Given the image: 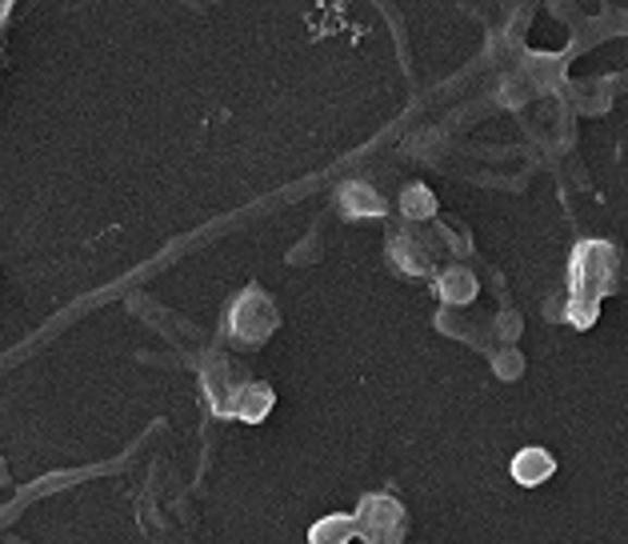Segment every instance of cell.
Masks as SVG:
<instances>
[{
	"label": "cell",
	"instance_id": "cell-12",
	"mask_svg": "<svg viewBox=\"0 0 628 544\" xmlns=\"http://www.w3.org/2000/svg\"><path fill=\"white\" fill-rule=\"evenodd\" d=\"M9 13H13V4H9V0H0V25L9 21Z\"/></svg>",
	"mask_w": 628,
	"mask_h": 544
},
{
	"label": "cell",
	"instance_id": "cell-10",
	"mask_svg": "<svg viewBox=\"0 0 628 544\" xmlns=\"http://www.w3.org/2000/svg\"><path fill=\"white\" fill-rule=\"evenodd\" d=\"M357 536V520L348 512H333V517H321L312 529H308V544H348Z\"/></svg>",
	"mask_w": 628,
	"mask_h": 544
},
{
	"label": "cell",
	"instance_id": "cell-1",
	"mask_svg": "<svg viewBox=\"0 0 628 544\" xmlns=\"http://www.w3.org/2000/svg\"><path fill=\"white\" fill-rule=\"evenodd\" d=\"M616 245L608 240H580L568 260V324L572 329H592L601 300L608 297L616 276Z\"/></svg>",
	"mask_w": 628,
	"mask_h": 544
},
{
	"label": "cell",
	"instance_id": "cell-11",
	"mask_svg": "<svg viewBox=\"0 0 628 544\" xmlns=\"http://www.w3.org/2000/svg\"><path fill=\"white\" fill-rule=\"evenodd\" d=\"M436 209H441V205H436L429 185H408L405 193H401V212H405V221H412V224L432 221Z\"/></svg>",
	"mask_w": 628,
	"mask_h": 544
},
{
	"label": "cell",
	"instance_id": "cell-6",
	"mask_svg": "<svg viewBox=\"0 0 628 544\" xmlns=\"http://www.w3.org/2000/svg\"><path fill=\"white\" fill-rule=\"evenodd\" d=\"M336 209L345 212L348 221H372L389 212V200L369 185V181H345L336 188Z\"/></svg>",
	"mask_w": 628,
	"mask_h": 544
},
{
	"label": "cell",
	"instance_id": "cell-4",
	"mask_svg": "<svg viewBox=\"0 0 628 544\" xmlns=\"http://www.w3.org/2000/svg\"><path fill=\"white\" fill-rule=\"evenodd\" d=\"M436 257H441V240L429 228H417L412 221L389 236V260L405 276H432L436 272Z\"/></svg>",
	"mask_w": 628,
	"mask_h": 544
},
{
	"label": "cell",
	"instance_id": "cell-8",
	"mask_svg": "<svg viewBox=\"0 0 628 544\" xmlns=\"http://www.w3.org/2000/svg\"><path fill=\"white\" fill-rule=\"evenodd\" d=\"M556 472V460L549 448H520L517 457H513V481L525 484V489H537V484H544L549 477Z\"/></svg>",
	"mask_w": 628,
	"mask_h": 544
},
{
	"label": "cell",
	"instance_id": "cell-5",
	"mask_svg": "<svg viewBox=\"0 0 628 544\" xmlns=\"http://www.w3.org/2000/svg\"><path fill=\"white\" fill-rule=\"evenodd\" d=\"M253 381L245 369H236L229 357H217L212 353L209 360H205V369H200V384H205V396H209V408L217 412V417H229L233 421V405L236 396H241V388Z\"/></svg>",
	"mask_w": 628,
	"mask_h": 544
},
{
	"label": "cell",
	"instance_id": "cell-7",
	"mask_svg": "<svg viewBox=\"0 0 628 544\" xmlns=\"http://www.w3.org/2000/svg\"><path fill=\"white\" fill-rule=\"evenodd\" d=\"M432 288H436V297H441L444 305H472V300H477V293H481L477 276H472L465 264H453V269L436 272Z\"/></svg>",
	"mask_w": 628,
	"mask_h": 544
},
{
	"label": "cell",
	"instance_id": "cell-13",
	"mask_svg": "<svg viewBox=\"0 0 628 544\" xmlns=\"http://www.w3.org/2000/svg\"><path fill=\"white\" fill-rule=\"evenodd\" d=\"M0 52H4V49H0Z\"/></svg>",
	"mask_w": 628,
	"mask_h": 544
},
{
	"label": "cell",
	"instance_id": "cell-3",
	"mask_svg": "<svg viewBox=\"0 0 628 544\" xmlns=\"http://www.w3.org/2000/svg\"><path fill=\"white\" fill-rule=\"evenodd\" d=\"M353 520H357V536L365 544H401L408 532V512L393 493L360 496Z\"/></svg>",
	"mask_w": 628,
	"mask_h": 544
},
{
	"label": "cell",
	"instance_id": "cell-9",
	"mask_svg": "<svg viewBox=\"0 0 628 544\" xmlns=\"http://www.w3.org/2000/svg\"><path fill=\"white\" fill-rule=\"evenodd\" d=\"M272 405H276V393H272L269 384H264V381H248L245 388H241V396H236L233 421L260 424L272 412Z\"/></svg>",
	"mask_w": 628,
	"mask_h": 544
},
{
	"label": "cell",
	"instance_id": "cell-2",
	"mask_svg": "<svg viewBox=\"0 0 628 544\" xmlns=\"http://www.w3.org/2000/svg\"><path fill=\"white\" fill-rule=\"evenodd\" d=\"M276 329H281V312H276L272 297L260 285H248L229 305V317H224V336L236 348H260Z\"/></svg>",
	"mask_w": 628,
	"mask_h": 544
}]
</instances>
